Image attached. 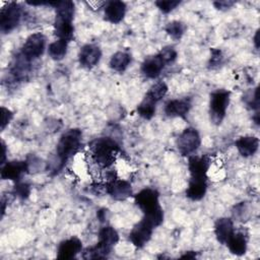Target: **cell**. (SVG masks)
<instances>
[{
	"label": "cell",
	"mask_w": 260,
	"mask_h": 260,
	"mask_svg": "<svg viewBox=\"0 0 260 260\" xmlns=\"http://www.w3.org/2000/svg\"><path fill=\"white\" fill-rule=\"evenodd\" d=\"M223 56L219 49H211V56L208 62V65L210 68H214L219 66L222 63Z\"/></svg>",
	"instance_id": "obj_33"
},
{
	"label": "cell",
	"mask_w": 260,
	"mask_h": 260,
	"mask_svg": "<svg viewBox=\"0 0 260 260\" xmlns=\"http://www.w3.org/2000/svg\"><path fill=\"white\" fill-rule=\"evenodd\" d=\"M82 140V132L77 128H72L64 132L56 147V156L58 159V164L56 166L55 171L62 169L66 162L76 154L81 147Z\"/></svg>",
	"instance_id": "obj_2"
},
{
	"label": "cell",
	"mask_w": 260,
	"mask_h": 260,
	"mask_svg": "<svg viewBox=\"0 0 260 260\" xmlns=\"http://www.w3.org/2000/svg\"><path fill=\"white\" fill-rule=\"evenodd\" d=\"M231 92L225 89H217L210 94L209 101V116L210 121L219 125L225 117L226 109L230 104Z\"/></svg>",
	"instance_id": "obj_6"
},
{
	"label": "cell",
	"mask_w": 260,
	"mask_h": 260,
	"mask_svg": "<svg viewBox=\"0 0 260 260\" xmlns=\"http://www.w3.org/2000/svg\"><path fill=\"white\" fill-rule=\"evenodd\" d=\"M126 13V4L123 1H110L105 7V19L111 23H119L122 21Z\"/></svg>",
	"instance_id": "obj_19"
},
{
	"label": "cell",
	"mask_w": 260,
	"mask_h": 260,
	"mask_svg": "<svg viewBox=\"0 0 260 260\" xmlns=\"http://www.w3.org/2000/svg\"><path fill=\"white\" fill-rule=\"evenodd\" d=\"M181 3V1L179 0H159V1H155V5L157 6V8H159L160 11H162L164 13H169L172 10H174L179 4Z\"/></svg>",
	"instance_id": "obj_31"
},
{
	"label": "cell",
	"mask_w": 260,
	"mask_h": 260,
	"mask_svg": "<svg viewBox=\"0 0 260 260\" xmlns=\"http://www.w3.org/2000/svg\"><path fill=\"white\" fill-rule=\"evenodd\" d=\"M155 102L148 99L147 96H144L142 102L137 106L138 115L143 119L150 120L155 114Z\"/></svg>",
	"instance_id": "obj_25"
},
{
	"label": "cell",
	"mask_w": 260,
	"mask_h": 260,
	"mask_svg": "<svg viewBox=\"0 0 260 260\" xmlns=\"http://www.w3.org/2000/svg\"><path fill=\"white\" fill-rule=\"evenodd\" d=\"M207 180L190 179L188 187L186 189V196L192 201L201 200L207 190Z\"/></svg>",
	"instance_id": "obj_22"
},
{
	"label": "cell",
	"mask_w": 260,
	"mask_h": 260,
	"mask_svg": "<svg viewBox=\"0 0 260 260\" xmlns=\"http://www.w3.org/2000/svg\"><path fill=\"white\" fill-rule=\"evenodd\" d=\"M166 31L167 34L174 40V41H179L185 30H186V25L185 23H183L182 21H179V20H174V21H171L169 22L167 25H166Z\"/></svg>",
	"instance_id": "obj_27"
},
{
	"label": "cell",
	"mask_w": 260,
	"mask_h": 260,
	"mask_svg": "<svg viewBox=\"0 0 260 260\" xmlns=\"http://www.w3.org/2000/svg\"><path fill=\"white\" fill-rule=\"evenodd\" d=\"M102 51L99 46L93 44L84 45L78 54V60L82 67L84 68H92L94 67L101 60Z\"/></svg>",
	"instance_id": "obj_14"
},
{
	"label": "cell",
	"mask_w": 260,
	"mask_h": 260,
	"mask_svg": "<svg viewBox=\"0 0 260 260\" xmlns=\"http://www.w3.org/2000/svg\"><path fill=\"white\" fill-rule=\"evenodd\" d=\"M210 167V160L208 156L192 155L188 160V169L190 172V179L207 180V171Z\"/></svg>",
	"instance_id": "obj_13"
},
{
	"label": "cell",
	"mask_w": 260,
	"mask_h": 260,
	"mask_svg": "<svg viewBox=\"0 0 260 260\" xmlns=\"http://www.w3.org/2000/svg\"><path fill=\"white\" fill-rule=\"evenodd\" d=\"M153 229L154 226L150 222L142 218L132 228L131 232L129 233L130 242L138 249L143 248L151 239Z\"/></svg>",
	"instance_id": "obj_10"
},
{
	"label": "cell",
	"mask_w": 260,
	"mask_h": 260,
	"mask_svg": "<svg viewBox=\"0 0 260 260\" xmlns=\"http://www.w3.org/2000/svg\"><path fill=\"white\" fill-rule=\"evenodd\" d=\"M30 193V186L27 183H23V182H16L15 186L13 188L12 194L20 199H26L29 196Z\"/></svg>",
	"instance_id": "obj_28"
},
{
	"label": "cell",
	"mask_w": 260,
	"mask_h": 260,
	"mask_svg": "<svg viewBox=\"0 0 260 260\" xmlns=\"http://www.w3.org/2000/svg\"><path fill=\"white\" fill-rule=\"evenodd\" d=\"M12 118H13V113L4 107H1V130L5 129V127L9 124Z\"/></svg>",
	"instance_id": "obj_34"
},
{
	"label": "cell",
	"mask_w": 260,
	"mask_h": 260,
	"mask_svg": "<svg viewBox=\"0 0 260 260\" xmlns=\"http://www.w3.org/2000/svg\"><path fill=\"white\" fill-rule=\"evenodd\" d=\"M237 149L242 156L248 157L256 153L259 147V139L255 136H242L235 142Z\"/></svg>",
	"instance_id": "obj_21"
},
{
	"label": "cell",
	"mask_w": 260,
	"mask_h": 260,
	"mask_svg": "<svg viewBox=\"0 0 260 260\" xmlns=\"http://www.w3.org/2000/svg\"><path fill=\"white\" fill-rule=\"evenodd\" d=\"M180 258H182V259H194V258H196V253L194 251H188L184 255H182Z\"/></svg>",
	"instance_id": "obj_37"
},
{
	"label": "cell",
	"mask_w": 260,
	"mask_h": 260,
	"mask_svg": "<svg viewBox=\"0 0 260 260\" xmlns=\"http://www.w3.org/2000/svg\"><path fill=\"white\" fill-rule=\"evenodd\" d=\"M201 139L198 131L194 128H186L178 137L177 147L182 155H190L200 146Z\"/></svg>",
	"instance_id": "obj_9"
},
{
	"label": "cell",
	"mask_w": 260,
	"mask_h": 260,
	"mask_svg": "<svg viewBox=\"0 0 260 260\" xmlns=\"http://www.w3.org/2000/svg\"><path fill=\"white\" fill-rule=\"evenodd\" d=\"M166 62L159 53L147 57L141 64V72L147 78H156L166 66Z\"/></svg>",
	"instance_id": "obj_16"
},
{
	"label": "cell",
	"mask_w": 260,
	"mask_h": 260,
	"mask_svg": "<svg viewBox=\"0 0 260 260\" xmlns=\"http://www.w3.org/2000/svg\"><path fill=\"white\" fill-rule=\"evenodd\" d=\"M108 214H109V210L106 209V208H101L98 212H96V216L98 218L100 219V221H106L107 217H108Z\"/></svg>",
	"instance_id": "obj_36"
},
{
	"label": "cell",
	"mask_w": 260,
	"mask_h": 260,
	"mask_svg": "<svg viewBox=\"0 0 260 260\" xmlns=\"http://www.w3.org/2000/svg\"><path fill=\"white\" fill-rule=\"evenodd\" d=\"M54 21V35L59 40L70 42L73 38L74 3L72 1H59Z\"/></svg>",
	"instance_id": "obj_3"
},
{
	"label": "cell",
	"mask_w": 260,
	"mask_h": 260,
	"mask_svg": "<svg viewBox=\"0 0 260 260\" xmlns=\"http://www.w3.org/2000/svg\"><path fill=\"white\" fill-rule=\"evenodd\" d=\"M158 53L162 57V59L165 60L167 65L173 63L177 59V56H178L177 51L174 49V47H171V46L164 47Z\"/></svg>",
	"instance_id": "obj_32"
},
{
	"label": "cell",
	"mask_w": 260,
	"mask_h": 260,
	"mask_svg": "<svg viewBox=\"0 0 260 260\" xmlns=\"http://www.w3.org/2000/svg\"><path fill=\"white\" fill-rule=\"evenodd\" d=\"M234 223L233 220L229 217H219L216 219L214 223V234L216 237V240L222 244L225 245L229 238L234 233Z\"/></svg>",
	"instance_id": "obj_20"
},
{
	"label": "cell",
	"mask_w": 260,
	"mask_h": 260,
	"mask_svg": "<svg viewBox=\"0 0 260 260\" xmlns=\"http://www.w3.org/2000/svg\"><path fill=\"white\" fill-rule=\"evenodd\" d=\"M235 4V1H230V0H221V1H215L213 2V5L215 8L219 10H226L231 8Z\"/></svg>",
	"instance_id": "obj_35"
},
{
	"label": "cell",
	"mask_w": 260,
	"mask_h": 260,
	"mask_svg": "<svg viewBox=\"0 0 260 260\" xmlns=\"http://www.w3.org/2000/svg\"><path fill=\"white\" fill-rule=\"evenodd\" d=\"M5 155H6V146H5L4 142L2 141V160H1V165H3L5 162Z\"/></svg>",
	"instance_id": "obj_38"
},
{
	"label": "cell",
	"mask_w": 260,
	"mask_h": 260,
	"mask_svg": "<svg viewBox=\"0 0 260 260\" xmlns=\"http://www.w3.org/2000/svg\"><path fill=\"white\" fill-rule=\"evenodd\" d=\"M258 36H259V29H257L255 37H254V43H255V47L258 49L259 48V41H258Z\"/></svg>",
	"instance_id": "obj_39"
},
{
	"label": "cell",
	"mask_w": 260,
	"mask_h": 260,
	"mask_svg": "<svg viewBox=\"0 0 260 260\" xmlns=\"http://www.w3.org/2000/svg\"><path fill=\"white\" fill-rule=\"evenodd\" d=\"M22 16V7L16 2L7 3L0 12V30L8 34L19 23Z\"/></svg>",
	"instance_id": "obj_7"
},
{
	"label": "cell",
	"mask_w": 260,
	"mask_h": 260,
	"mask_svg": "<svg viewBox=\"0 0 260 260\" xmlns=\"http://www.w3.org/2000/svg\"><path fill=\"white\" fill-rule=\"evenodd\" d=\"M248 236L243 231H238L232 234V236L226 241L225 245L228 246L230 252L237 256H242L247 251Z\"/></svg>",
	"instance_id": "obj_18"
},
{
	"label": "cell",
	"mask_w": 260,
	"mask_h": 260,
	"mask_svg": "<svg viewBox=\"0 0 260 260\" xmlns=\"http://www.w3.org/2000/svg\"><path fill=\"white\" fill-rule=\"evenodd\" d=\"M89 149L93 160L102 168L111 167L117 153L121 150L119 144L110 137H101L89 143Z\"/></svg>",
	"instance_id": "obj_5"
},
{
	"label": "cell",
	"mask_w": 260,
	"mask_h": 260,
	"mask_svg": "<svg viewBox=\"0 0 260 260\" xmlns=\"http://www.w3.org/2000/svg\"><path fill=\"white\" fill-rule=\"evenodd\" d=\"M136 205L143 212V218L154 228L164 221V210L159 204V193L152 188H144L134 196Z\"/></svg>",
	"instance_id": "obj_1"
},
{
	"label": "cell",
	"mask_w": 260,
	"mask_h": 260,
	"mask_svg": "<svg viewBox=\"0 0 260 260\" xmlns=\"http://www.w3.org/2000/svg\"><path fill=\"white\" fill-rule=\"evenodd\" d=\"M167 92H168V85L164 81H159V82L154 83L148 89V91L145 93V96H147L148 99L157 103L167 94Z\"/></svg>",
	"instance_id": "obj_26"
},
{
	"label": "cell",
	"mask_w": 260,
	"mask_h": 260,
	"mask_svg": "<svg viewBox=\"0 0 260 260\" xmlns=\"http://www.w3.org/2000/svg\"><path fill=\"white\" fill-rule=\"evenodd\" d=\"M46 49V37L42 32L31 34L20 49V54L29 62L39 59Z\"/></svg>",
	"instance_id": "obj_8"
},
{
	"label": "cell",
	"mask_w": 260,
	"mask_h": 260,
	"mask_svg": "<svg viewBox=\"0 0 260 260\" xmlns=\"http://www.w3.org/2000/svg\"><path fill=\"white\" fill-rule=\"evenodd\" d=\"M244 101L247 106H249L252 110H258L259 109V87L257 86L254 91H249L246 93Z\"/></svg>",
	"instance_id": "obj_29"
},
{
	"label": "cell",
	"mask_w": 260,
	"mask_h": 260,
	"mask_svg": "<svg viewBox=\"0 0 260 260\" xmlns=\"http://www.w3.org/2000/svg\"><path fill=\"white\" fill-rule=\"evenodd\" d=\"M106 193L115 200H125L132 195V186L128 181L115 178L105 185Z\"/></svg>",
	"instance_id": "obj_12"
},
{
	"label": "cell",
	"mask_w": 260,
	"mask_h": 260,
	"mask_svg": "<svg viewBox=\"0 0 260 260\" xmlns=\"http://www.w3.org/2000/svg\"><path fill=\"white\" fill-rule=\"evenodd\" d=\"M131 63V56L126 52H116L110 59V67L116 72H124Z\"/></svg>",
	"instance_id": "obj_23"
},
{
	"label": "cell",
	"mask_w": 260,
	"mask_h": 260,
	"mask_svg": "<svg viewBox=\"0 0 260 260\" xmlns=\"http://www.w3.org/2000/svg\"><path fill=\"white\" fill-rule=\"evenodd\" d=\"M191 99L183 98L171 100L165 105V114L168 117H181L185 118L191 109Z\"/></svg>",
	"instance_id": "obj_17"
},
{
	"label": "cell",
	"mask_w": 260,
	"mask_h": 260,
	"mask_svg": "<svg viewBox=\"0 0 260 260\" xmlns=\"http://www.w3.org/2000/svg\"><path fill=\"white\" fill-rule=\"evenodd\" d=\"M233 216L237 220H245L249 216L248 207H247L246 202H241V203H239V204L234 206Z\"/></svg>",
	"instance_id": "obj_30"
},
{
	"label": "cell",
	"mask_w": 260,
	"mask_h": 260,
	"mask_svg": "<svg viewBox=\"0 0 260 260\" xmlns=\"http://www.w3.org/2000/svg\"><path fill=\"white\" fill-rule=\"evenodd\" d=\"M29 170L28 164L25 160H11L6 161L1 167V178L3 180L20 181L22 176Z\"/></svg>",
	"instance_id": "obj_11"
},
{
	"label": "cell",
	"mask_w": 260,
	"mask_h": 260,
	"mask_svg": "<svg viewBox=\"0 0 260 260\" xmlns=\"http://www.w3.org/2000/svg\"><path fill=\"white\" fill-rule=\"evenodd\" d=\"M119 241L117 231L111 225H105L99 231V241L94 246L88 247L83 251L84 259H105L107 258L114 246Z\"/></svg>",
	"instance_id": "obj_4"
},
{
	"label": "cell",
	"mask_w": 260,
	"mask_h": 260,
	"mask_svg": "<svg viewBox=\"0 0 260 260\" xmlns=\"http://www.w3.org/2000/svg\"><path fill=\"white\" fill-rule=\"evenodd\" d=\"M82 251V242L76 238L72 237L70 239L62 241L57 249V258L58 259H72L75 258L77 254Z\"/></svg>",
	"instance_id": "obj_15"
},
{
	"label": "cell",
	"mask_w": 260,
	"mask_h": 260,
	"mask_svg": "<svg viewBox=\"0 0 260 260\" xmlns=\"http://www.w3.org/2000/svg\"><path fill=\"white\" fill-rule=\"evenodd\" d=\"M68 43L69 42H67L65 40H59V39L57 41L51 43L48 48L49 56L53 60H56V61L62 60L66 56Z\"/></svg>",
	"instance_id": "obj_24"
}]
</instances>
